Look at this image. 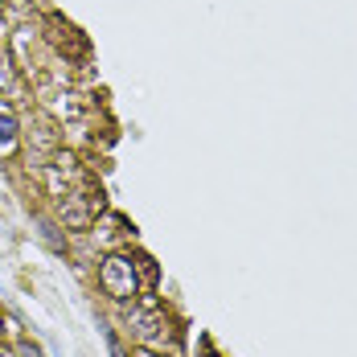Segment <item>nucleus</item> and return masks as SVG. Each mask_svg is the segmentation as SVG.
I'll use <instances>...</instances> for the list:
<instances>
[{"label": "nucleus", "mask_w": 357, "mask_h": 357, "mask_svg": "<svg viewBox=\"0 0 357 357\" xmlns=\"http://www.w3.org/2000/svg\"><path fill=\"white\" fill-rule=\"evenodd\" d=\"M99 287L107 291L111 300H132L136 291H140V275H136V259H128V255H111L103 259V267H99Z\"/></svg>", "instance_id": "obj_1"}, {"label": "nucleus", "mask_w": 357, "mask_h": 357, "mask_svg": "<svg viewBox=\"0 0 357 357\" xmlns=\"http://www.w3.org/2000/svg\"><path fill=\"white\" fill-rule=\"evenodd\" d=\"M128 324H132V333H136V341H140L144 349H160V345L173 341V324H169V317H165L156 304H140V308H132Z\"/></svg>", "instance_id": "obj_2"}, {"label": "nucleus", "mask_w": 357, "mask_h": 357, "mask_svg": "<svg viewBox=\"0 0 357 357\" xmlns=\"http://www.w3.org/2000/svg\"><path fill=\"white\" fill-rule=\"evenodd\" d=\"M58 218L66 222V230H86L91 222H95V202L86 197V193H62V202H58Z\"/></svg>", "instance_id": "obj_3"}, {"label": "nucleus", "mask_w": 357, "mask_h": 357, "mask_svg": "<svg viewBox=\"0 0 357 357\" xmlns=\"http://www.w3.org/2000/svg\"><path fill=\"white\" fill-rule=\"evenodd\" d=\"M13 140H17V119L13 111H0V148H8Z\"/></svg>", "instance_id": "obj_4"}, {"label": "nucleus", "mask_w": 357, "mask_h": 357, "mask_svg": "<svg viewBox=\"0 0 357 357\" xmlns=\"http://www.w3.org/2000/svg\"><path fill=\"white\" fill-rule=\"evenodd\" d=\"M13 82V58H8V50H0V91Z\"/></svg>", "instance_id": "obj_5"}, {"label": "nucleus", "mask_w": 357, "mask_h": 357, "mask_svg": "<svg viewBox=\"0 0 357 357\" xmlns=\"http://www.w3.org/2000/svg\"><path fill=\"white\" fill-rule=\"evenodd\" d=\"M41 234H45V243H50L54 250H62V247H66V243H62V234H58V230H54L50 222H41Z\"/></svg>", "instance_id": "obj_6"}, {"label": "nucleus", "mask_w": 357, "mask_h": 357, "mask_svg": "<svg viewBox=\"0 0 357 357\" xmlns=\"http://www.w3.org/2000/svg\"><path fill=\"white\" fill-rule=\"evenodd\" d=\"M17 357H41V349H37V345H29V341H25V345H17Z\"/></svg>", "instance_id": "obj_7"}, {"label": "nucleus", "mask_w": 357, "mask_h": 357, "mask_svg": "<svg viewBox=\"0 0 357 357\" xmlns=\"http://www.w3.org/2000/svg\"><path fill=\"white\" fill-rule=\"evenodd\" d=\"M0 357H13V354H4V349H0Z\"/></svg>", "instance_id": "obj_8"}, {"label": "nucleus", "mask_w": 357, "mask_h": 357, "mask_svg": "<svg viewBox=\"0 0 357 357\" xmlns=\"http://www.w3.org/2000/svg\"><path fill=\"white\" fill-rule=\"evenodd\" d=\"M144 357H148V354H144Z\"/></svg>", "instance_id": "obj_9"}]
</instances>
